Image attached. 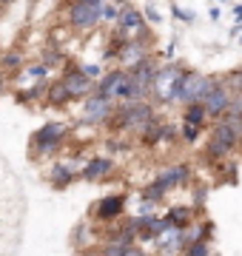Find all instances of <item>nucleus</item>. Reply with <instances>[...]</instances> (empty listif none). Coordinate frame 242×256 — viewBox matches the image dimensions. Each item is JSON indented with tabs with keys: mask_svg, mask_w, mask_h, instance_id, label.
I'll list each match as a JSON object with an SVG mask.
<instances>
[{
	"mask_svg": "<svg viewBox=\"0 0 242 256\" xmlns=\"http://www.w3.org/2000/svg\"><path fill=\"white\" fill-rule=\"evenodd\" d=\"M112 114H114V100L100 97V94H92V97H86L80 122H83V126H106V122L112 120Z\"/></svg>",
	"mask_w": 242,
	"mask_h": 256,
	"instance_id": "7",
	"label": "nucleus"
},
{
	"mask_svg": "<svg viewBox=\"0 0 242 256\" xmlns=\"http://www.w3.org/2000/svg\"><path fill=\"white\" fill-rule=\"evenodd\" d=\"M112 171H114V160L112 156H92V160H86L80 176H83L86 182H100V180H106Z\"/></svg>",
	"mask_w": 242,
	"mask_h": 256,
	"instance_id": "13",
	"label": "nucleus"
},
{
	"mask_svg": "<svg viewBox=\"0 0 242 256\" xmlns=\"http://www.w3.org/2000/svg\"><path fill=\"white\" fill-rule=\"evenodd\" d=\"M102 23V6L92 0H72L66 6V26L74 32H94Z\"/></svg>",
	"mask_w": 242,
	"mask_h": 256,
	"instance_id": "4",
	"label": "nucleus"
},
{
	"mask_svg": "<svg viewBox=\"0 0 242 256\" xmlns=\"http://www.w3.org/2000/svg\"><path fill=\"white\" fill-rule=\"evenodd\" d=\"M216 3H228V0H216Z\"/></svg>",
	"mask_w": 242,
	"mask_h": 256,
	"instance_id": "34",
	"label": "nucleus"
},
{
	"mask_svg": "<svg viewBox=\"0 0 242 256\" xmlns=\"http://www.w3.org/2000/svg\"><path fill=\"white\" fill-rule=\"evenodd\" d=\"M60 80L66 82V88H68V94H72V100H86V97H92V94L97 92V80L86 77V74L80 72V66H66Z\"/></svg>",
	"mask_w": 242,
	"mask_h": 256,
	"instance_id": "8",
	"label": "nucleus"
},
{
	"mask_svg": "<svg viewBox=\"0 0 242 256\" xmlns=\"http://www.w3.org/2000/svg\"><path fill=\"white\" fill-rule=\"evenodd\" d=\"M126 202H128L126 194H108V196H102L100 202H94L92 214L100 222H117L122 214H126Z\"/></svg>",
	"mask_w": 242,
	"mask_h": 256,
	"instance_id": "10",
	"label": "nucleus"
},
{
	"mask_svg": "<svg viewBox=\"0 0 242 256\" xmlns=\"http://www.w3.org/2000/svg\"><path fill=\"white\" fill-rule=\"evenodd\" d=\"M146 57H151L148 43H142V40H126L122 48H120V54H117V63H120L122 68H131V66H137L140 60H146Z\"/></svg>",
	"mask_w": 242,
	"mask_h": 256,
	"instance_id": "12",
	"label": "nucleus"
},
{
	"mask_svg": "<svg viewBox=\"0 0 242 256\" xmlns=\"http://www.w3.org/2000/svg\"><path fill=\"white\" fill-rule=\"evenodd\" d=\"M23 54L20 52H3L0 54V74H18L23 68Z\"/></svg>",
	"mask_w": 242,
	"mask_h": 256,
	"instance_id": "22",
	"label": "nucleus"
},
{
	"mask_svg": "<svg viewBox=\"0 0 242 256\" xmlns=\"http://www.w3.org/2000/svg\"><path fill=\"white\" fill-rule=\"evenodd\" d=\"M180 256H214V248H211V242H191L188 248H182V254Z\"/></svg>",
	"mask_w": 242,
	"mask_h": 256,
	"instance_id": "23",
	"label": "nucleus"
},
{
	"mask_svg": "<svg viewBox=\"0 0 242 256\" xmlns=\"http://www.w3.org/2000/svg\"><path fill=\"white\" fill-rule=\"evenodd\" d=\"M186 72L182 63H160L151 80V100L154 102H171V94L177 88L180 77Z\"/></svg>",
	"mask_w": 242,
	"mask_h": 256,
	"instance_id": "5",
	"label": "nucleus"
},
{
	"mask_svg": "<svg viewBox=\"0 0 242 256\" xmlns=\"http://www.w3.org/2000/svg\"><path fill=\"white\" fill-rule=\"evenodd\" d=\"M182 122H188V126H202L205 128L208 114H205L202 102H188V106H182Z\"/></svg>",
	"mask_w": 242,
	"mask_h": 256,
	"instance_id": "20",
	"label": "nucleus"
},
{
	"mask_svg": "<svg viewBox=\"0 0 242 256\" xmlns=\"http://www.w3.org/2000/svg\"><path fill=\"white\" fill-rule=\"evenodd\" d=\"M234 14H236V23H242V3L240 6H234Z\"/></svg>",
	"mask_w": 242,
	"mask_h": 256,
	"instance_id": "32",
	"label": "nucleus"
},
{
	"mask_svg": "<svg viewBox=\"0 0 242 256\" xmlns=\"http://www.w3.org/2000/svg\"><path fill=\"white\" fill-rule=\"evenodd\" d=\"M202 126H188V122H182V128H180V137H182V142H188V146H194L196 140L202 137Z\"/></svg>",
	"mask_w": 242,
	"mask_h": 256,
	"instance_id": "24",
	"label": "nucleus"
},
{
	"mask_svg": "<svg viewBox=\"0 0 242 256\" xmlns=\"http://www.w3.org/2000/svg\"><path fill=\"white\" fill-rule=\"evenodd\" d=\"M68 137V126L66 122H46V126H40L34 134H32V148H28V154L34 156V160H43V156H52L57 148L66 142Z\"/></svg>",
	"mask_w": 242,
	"mask_h": 256,
	"instance_id": "3",
	"label": "nucleus"
},
{
	"mask_svg": "<svg viewBox=\"0 0 242 256\" xmlns=\"http://www.w3.org/2000/svg\"><path fill=\"white\" fill-rule=\"evenodd\" d=\"M0 3H6V0H0Z\"/></svg>",
	"mask_w": 242,
	"mask_h": 256,
	"instance_id": "36",
	"label": "nucleus"
},
{
	"mask_svg": "<svg viewBox=\"0 0 242 256\" xmlns=\"http://www.w3.org/2000/svg\"><path fill=\"white\" fill-rule=\"evenodd\" d=\"M154 248L160 256H180L182 254V228H166L160 236H154Z\"/></svg>",
	"mask_w": 242,
	"mask_h": 256,
	"instance_id": "11",
	"label": "nucleus"
},
{
	"mask_svg": "<svg viewBox=\"0 0 242 256\" xmlns=\"http://www.w3.org/2000/svg\"><path fill=\"white\" fill-rule=\"evenodd\" d=\"M126 256H154L151 250H146L142 245H131L128 250H126Z\"/></svg>",
	"mask_w": 242,
	"mask_h": 256,
	"instance_id": "30",
	"label": "nucleus"
},
{
	"mask_svg": "<svg viewBox=\"0 0 242 256\" xmlns=\"http://www.w3.org/2000/svg\"><path fill=\"white\" fill-rule=\"evenodd\" d=\"M126 82H128V72L117 66V68H108V72L102 74L100 80H97V92L100 97H108V100H122V92H126Z\"/></svg>",
	"mask_w": 242,
	"mask_h": 256,
	"instance_id": "9",
	"label": "nucleus"
},
{
	"mask_svg": "<svg viewBox=\"0 0 242 256\" xmlns=\"http://www.w3.org/2000/svg\"><path fill=\"white\" fill-rule=\"evenodd\" d=\"M80 256H102V254H100V248H83Z\"/></svg>",
	"mask_w": 242,
	"mask_h": 256,
	"instance_id": "31",
	"label": "nucleus"
},
{
	"mask_svg": "<svg viewBox=\"0 0 242 256\" xmlns=\"http://www.w3.org/2000/svg\"><path fill=\"white\" fill-rule=\"evenodd\" d=\"M72 102V94H68V88H66L63 80H52L46 86V106H52V108H66Z\"/></svg>",
	"mask_w": 242,
	"mask_h": 256,
	"instance_id": "15",
	"label": "nucleus"
},
{
	"mask_svg": "<svg viewBox=\"0 0 242 256\" xmlns=\"http://www.w3.org/2000/svg\"><path fill=\"white\" fill-rule=\"evenodd\" d=\"M117 3H120V0H108V3H106V6H102V20H106V23H117V18H120V12H122V6H117Z\"/></svg>",
	"mask_w": 242,
	"mask_h": 256,
	"instance_id": "26",
	"label": "nucleus"
},
{
	"mask_svg": "<svg viewBox=\"0 0 242 256\" xmlns=\"http://www.w3.org/2000/svg\"><path fill=\"white\" fill-rule=\"evenodd\" d=\"M211 74H202L196 72V68H186L182 77H180L177 88L171 94V102H177V106H188V102H202L205 92L211 88Z\"/></svg>",
	"mask_w": 242,
	"mask_h": 256,
	"instance_id": "2",
	"label": "nucleus"
},
{
	"mask_svg": "<svg viewBox=\"0 0 242 256\" xmlns=\"http://www.w3.org/2000/svg\"><path fill=\"white\" fill-rule=\"evenodd\" d=\"M46 86H48V80H40V82H34L32 88H23V92H18V102H23V106H32L34 100H46Z\"/></svg>",
	"mask_w": 242,
	"mask_h": 256,
	"instance_id": "21",
	"label": "nucleus"
},
{
	"mask_svg": "<svg viewBox=\"0 0 242 256\" xmlns=\"http://www.w3.org/2000/svg\"><path fill=\"white\" fill-rule=\"evenodd\" d=\"M80 72H83L86 77H92V80H100V77H102V72H100V66H97V63H83V66H80Z\"/></svg>",
	"mask_w": 242,
	"mask_h": 256,
	"instance_id": "29",
	"label": "nucleus"
},
{
	"mask_svg": "<svg viewBox=\"0 0 242 256\" xmlns=\"http://www.w3.org/2000/svg\"><path fill=\"white\" fill-rule=\"evenodd\" d=\"M171 14H174L177 20H182V23H194V20H196V14H194V12H191V9H180L177 3L171 6Z\"/></svg>",
	"mask_w": 242,
	"mask_h": 256,
	"instance_id": "27",
	"label": "nucleus"
},
{
	"mask_svg": "<svg viewBox=\"0 0 242 256\" xmlns=\"http://www.w3.org/2000/svg\"><path fill=\"white\" fill-rule=\"evenodd\" d=\"M74 176H77V171H74V165L72 162H57V165H52L48 182L54 185L57 191H63V188H68V185L74 182Z\"/></svg>",
	"mask_w": 242,
	"mask_h": 256,
	"instance_id": "16",
	"label": "nucleus"
},
{
	"mask_svg": "<svg viewBox=\"0 0 242 256\" xmlns=\"http://www.w3.org/2000/svg\"><path fill=\"white\" fill-rule=\"evenodd\" d=\"M188 180H191V168H188L186 162L180 165H171V168H166V171H160L157 182L166 188V191H171V188H180V185H186Z\"/></svg>",
	"mask_w": 242,
	"mask_h": 256,
	"instance_id": "14",
	"label": "nucleus"
},
{
	"mask_svg": "<svg viewBox=\"0 0 242 256\" xmlns=\"http://www.w3.org/2000/svg\"><path fill=\"white\" fill-rule=\"evenodd\" d=\"M151 120H157V114H154V106L148 100H140V102L120 100L114 106V114L108 120V126L117 128V131H134V134H140Z\"/></svg>",
	"mask_w": 242,
	"mask_h": 256,
	"instance_id": "1",
	"label": "nucleus"
},
{
	"mask_svg": "<svg viewBox=\"0 0 242 256\" xmlns=\"http://www.w3.org/2000/svg\"><path fill=\"white\" fill-rule=\"evenodd\" d=\"M3 92H6V74H0V97H3Z\"/></svg>",
	"mask_w": 242,
	"mask_h": 256,
	"instance_id": "33",
	"label": "nucleus"
},
{
	"mask_svg": "<svg viewBox=\"0 0 242 256\" xmlns=\"http://www.w3.org/2000/svg\"><path fill=\"white\" fill-rule=\"evenodd\" d=\"M211 137L214 140H220V142H225V146L231 148H236L242 142V137L240 134H236V131H234L231 126H228V122H222V120H214V128H211Z\"/></svg>",
	"mask_w": 242,
	"mask_h": 256,
	"instance_id": "19",
	"label": "nucleus"
},
{
	"mask_svg": "<svg viewBox=\"0 0 242 256\" xmlns=\"http://www.w3.org/2000/svg\"><path fill=\"white\" fill-rule=\"evenodd\" d=\"M48 72H52V66H46L43 60L40 63H32V66H23L18 72V86H28V82L34 80H48Z\"/></svg>",
	"mask_w": 242,
	"mask_h": 256,
	"instance_id": "18",
	"label": "nucleus"
},
{
	"mask_svg": "<svg viewBox=\"0 0 242 256\" xmlns=\"http://www.w3.org/2000/svg\"><path fill=\"white\" fill-rule=\"evenodd\" d=\"M142 18H146V23H148V26H157V23H162V14H160L154 6H146V9H142Z\"/></svg>",
	"mask_w": 242,
	"mask_h": 256,
	"instance_id": "28",
	"label": "nucleus"
},
{
	"mask_svg": "<svg viewBox=\"0 0 242 256\" xmlns=\"http://www.w3.org/2000/svg\"><path fill=\"white\" fill-rule=\"evenodd\" d=\"M162 216H166L174 228H188V225L196 220V210L191 208V205H171Z\"/></svg>",
	"mask_w": 242,
	"mask_h": 256,
	"instance_id": "17",
	"label": "nucleus"
},
{
	"mask_svg": "<svg viewBox=\"0 0 242 256\" xmlns=\"http://www.w3.org/2000/svg\"><path fill=\"white\" fill-rule=\"evenodd\" d=\"M166 188H162V185L157 182V180H154V182L151 185H146V188H142V200H151V202H160L162 200V196H166Z\"/></svg>",
	"mask_w": 242,
	"mask_h": 256,
	"instance_id": "25",
	"label": "nucleus"
},
{
	"mask_svg": "<svg viewBox=\"0 0 242 256\" xmlns=\"http://www.w3.org/2000/svg\"><path fill=\"white\" fill-rule=\"evenodd\" d=\"M240 43H242V34H240Z\"/></svg>",
	"mask_w": 242,
	"mask_h": 256,
	"instance_id": "35",
	"label": "nucleus"
},
{
	"mask_svg": "<svg viewBox=\"0 0 242 256\" xmlns=\"http://www.w3.org/2000/svg\"><path fill=\"white\" fill-rule=\"evenodd\" d=\"M234 92L225 86L222 77H214L211 80V88L205 92L202 97V106H205V114H208V120H220L228 111V102H231Z\"/></svg>",
	"mask_w": 242,
	"mask_h": 256,
	"instance_id": "6",
	"label": "nucleus"
}]
</instances>
